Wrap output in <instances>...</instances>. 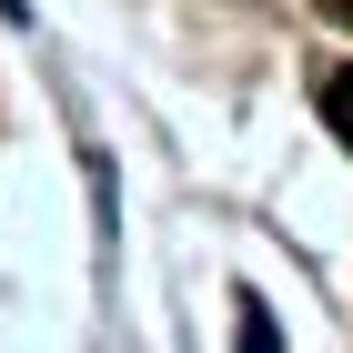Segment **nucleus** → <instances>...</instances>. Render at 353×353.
Returning <instances> with one entry per match:
<instances>
[{"label": "nucleus", "instance_id": "3", "mask_svg": "<svg viewBox=\"0 0 353 353\" xmlns=\"http://www.w3.org/2000/svg\"><path fill=\"white\" fill-rule=\"evenodd\" d=\"M323 10H333V21H353V0H323Z\"/></svg>", "mask_w": 353, "mask_h": 353}, {"label": "nucleus", "instance_id": "1", "mask_svg": "<svg viewBox=\"0 0 353 353\" xmlns=\"http://www.w3.org/2000/svg\"><path fill=\"white\" fill-rule=\"evenodd\" d=\"M323 121H333V141L353 152V61H343V71L323 81Z\"/></svg>", "mask_w": 353, "mask_h": 353}, {"label": "nucleus", "instance_id": "2", "mask_svg": "<svg viewBox=\"0 0 353 353\" xmlns=\"http://www.w3.org/2000/svg\"><path fill=\"white\" fill-rule=\"evenodd\" d=\"M232 353H283V343H272V313H263V303H243V343H232Z\"/></svg>", "mask_w": 353, "mask_h": 353}]
</instances>
